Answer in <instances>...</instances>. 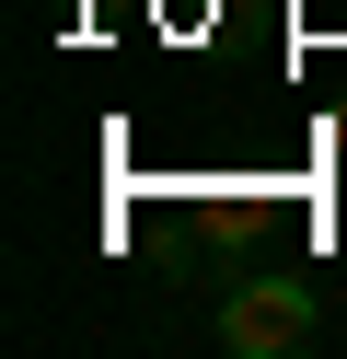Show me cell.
Instances as JSON below:
<instances>
[{
	"label": "cell",
	"instance_id": "obj_1",
	"mask_svg": "<svg viewBox=\"0 0 347 359\" xmlns=\"http://www.w3.org/2000/svg\"><path fill=\"white\" fill-rule=\"evenodd\" d=\"M313 325H324L313 290L301 278H254V266L220 278V313H208V336H220L231 359H290V348H313Z\"/></svg>",
	"mask_w": 347,
	"mask_h": 359
},
{
	"label": "cell",
	"instance_id": "obj_2",
	"mask_svg": "<svg viewBox=\"0 0 347 359\" xmlns=\"http://www.w3.org/2000/svg\"><path fill=\"white\" fill-rule=\"evenodd\" d=\"M336 174H347V116H336Z\"/></svg>",
	"mask_w": 347,
	"mask_h": 359
}]
</instances>
